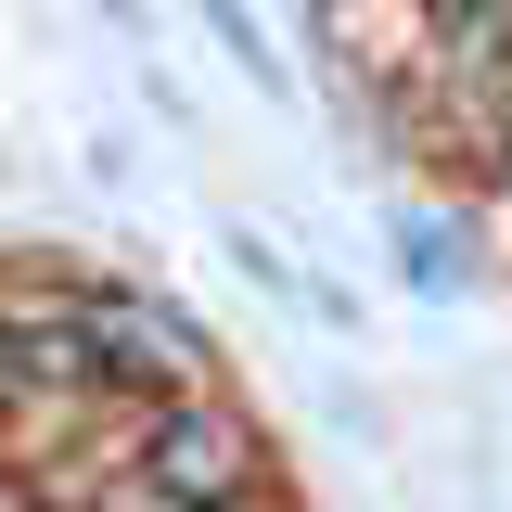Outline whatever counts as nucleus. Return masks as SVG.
Returning a JSON list of instances; mask_svg holds the SVG:
<instances>
[{"label":"nucleus","mask_w":512,"mask_h":512,"mask_svg":"<svg viewBox=\"0 0 512 512\" xmlns=\"http://www.w3.org/2000/svg\"><path fill=\"white\" fill-rule=\"evenodd\" d=\"M128 474L167 512H231V500H256V436L218 397H167V410L128 423Z\"/></svg>","instance_id":"1"},{"label":"nucleus","mask_w":512,"mask_h":512,"mask_svg":"<svg viewBox=\"0 0 512 512\" xmlns=\"http://www.w3.org/2000/svg\"><path fill=\"white\" fill-rule=\"evenodd\" d=\"M487 180H500V205H512V116H500V167H487Z\"/></svg>","instance_id":"3"},{"label":"nucleus","mask_w":512,"mask_h":512,"mask_svg":"<svg viewBox=\"0 0 512 512\" xmlns=\"http://www.w3.org/2000/svg\"><path fill=\"white\" fill-rule=\"evenodd\" d=\"M231 512H269V500H231Z\"/></svg>","instance_id":"4"},{"label":"nucleus","mask_w":512,"mask_h":512,"mask_svg":"<svg viewBox=\"0 0 512 512\" xmlns=\"http://www.w3.org/2000/svg\"><path fill=\"white\" fill-rule=\"evenodd\" d=\"M90 359H103V397H141V410L205 397L192 384V320H167L154 295H116V282H90Z\"/></svg>","instance_id":"2"}]
</instances>
